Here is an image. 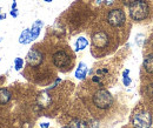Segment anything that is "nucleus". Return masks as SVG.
Wrapping results in <instances>:
<instances>
[{"mask_svg": "<svg viewBox=\"0 0 153 128\" xmlns=\"http://www.w3.org/2000/svg\"><path fill=\"white\" fill-rule=\"evenodd\" d=\"M114 104V99L112 94L105 88H98L92 94V106L98 112L108 110Z\"/></svg>", "mask_w": 153, "mask_h": 128, "instance_id": "obj_1", "label": "nucleus"}, {"mask_svg": "<svg viewBox=\"0 0 153 128\" xmlns=\"http://www.w3.org/2000/svg\"><path fill=\"white\" fill-rule=\"evenodd\" d=\"M52 62L61 72H68L72 70L74 64V56L66 50H58L52 55Z\"/></svg>", "mask_w": 153, "mask_h": 128, "instance_id": "obj_2", "label": "nucleus"}, {"mask_svg": "<svg viewBox=\"0 0 153 128\" xmlns=\"http://www.w3.org/2000/svg\"><path fill=\"white\" fill-rule=\"evenodd\" d=\"M130 17L134 21H143L149 17L150 7L145 0H135L128 6Z\"/></svg>", "mask_w": 153, "mask_h": 128, "instance_id": "obj_3", "label": "nucleus"}, {"mask_svg": "<svg viewBox=\"0 0 153 128\" xmlns=\"http://www.w3.org/2000/svg\"><path fill=\"white\" fill-rule=\"evenodd\" d=\"M110 41H111L110 34L104 30H97L92 33L91 44L93 50H98V51L106 50L110 46Z\"/></svg>", "mask_w": 153, "mask_h": 128, "instance_id": "obj_4", "label": "nucleus"}, {"mask_svg": "<svg viewBox=\"0 0 153 128\" xmlns=\"http://www.w3.org/2000/svg\"><path fill=\"white\" fill-rule=\"evenodd\" d=\"M106 21L112 27H115V28L121 27L126 21V14L121 8H113L108 11L106 16Z\"/></svg>", "mask_w": 153, "mask_h": 128, "instance_id": "obj_5", "label": "nucleus"}, {"mask_svg": "<svg viewBox=\"0 0 153 128\" xmlns=\"http://www.w3.org/2000/svg\"><path fill=\"white\" fill-rule=\"evenodd\" d=\"M132 124L134 128H150L152 124L151 114L146 110H140L135 113L132 118Z\"/></svg>", "mask_w": 153, "mask_h": 128, "instance_id": "obj_6", "label": "nucleus"}, {"mask_svg": "<svg viewBox=\"0 0 153 128\" xmlns=\"http://www.w3.org/2000/svg\"><path fill=\"white\" fill-rule=\"evenodd\" d=\"M26 62L28 67L37 68L39 66H41L44 62V53L37 48H32L26 55Z\"/></svg>", "mask_w": 153, "mask_h": 128, "instance_id": "obj_7", "label": "nucleus"}, {"mask_svg": "<svg viewBox=\"0 0 153 128\" xmlns=\"http://www.w3.org/2000/svg\"><path fill=\"white\" fill-rule=\"evenodd\" d=\"M12 99V93L6 87H0V106L7 105Z\"/></svg>", "mask_w": 153, "mask_h": 128, "instance_id": "obj_8", "label": "nucleus"}, {"mask_svg": "<svg viewBox=\"0 0 153 128\" xmlns=\"http://www.w3.org/2000/svg\"><path fill=\"white\" fill-rule=\"evenodd\" d=\"M42 26H44V22H42L41 20H36V21L33 22V25H32V28H30V31H31V34H32V38H33V40H36V39L39 37V34H40V31H41Z\"/></svg>", "mask_w": 153, "mask_h": 128, "instance_id": "obj_9", "label": "nucleus"}, {"mask_svg": "<svg viewBox=\"0 0 153 128\" xmlns=\"http://www.w3.org/2000/svg\"><path fill=\"white\" fill-rule=\"evenodd\" d=\"M32 41H33V38H32V34H31L30 28L24 30L19 37V42L20 44H22V45H27V44H30V42H32Z\"/></svg>", "mask_w": 153, "mask_h": 128, "instance_id": "obj_10", "label": "nucleus"}, {"mask_svg": "<svg viewBox=\"0 0 153 128\" xmlns=\"http://www.w3.org/2000/svg\"><path fill=\"white\" fill-rule=\"evenodd\" d=\"M86 74H87V66L84 62H80L79 66L76 67V78L79 79V80H84L86 78Z\"/></svg>", "mask_w": 153, "mask_h": 128, "instance_id": "obj_11", "label": "nucleus"}, {"mask_svg": "<svg viewBox=\"0 0 153 128\" xmlns=\"http://www.w3.org/2000/svg\"><path fill=\"white\" fill-rule=\"evenodd\" d=\"M144 68L147 73L153 74V53L146 55L144 59Z\"/></svg>", "mask_w": 153, "mask_h": 128, "instance_id": "obj_12", "label": "nucleus"}, {"mask_svg": "<svg viewBox=\"0 0 153 128\" xmlns=\"http://www.w3.org/2000/svg\"><path fill=\"white\" fill-rule=\"evenodd\" d=\"M88 46V40L84 37H79L76 41V52L82 51Z\"/></svg>", "mask_w": 153, "mask_h": 128, "instance_id": "obj_13", "label": "nucleus"}, {"mask_svg": "<svg viewBox=\"0 0 153 128\" xmlns=\"http://www.w3.org/2000/svg\"><path fill=\"white\" fill-rule=\"evenodd\" d=\"M68 128H87V124L80 119H73L68 124Z\"/></svg>", "mask_w": 153, "mask_h": 128, "instance_id": "obj_14", "label": "nucleus"}, {"mask_svg": "<svg viewBox=\"0 0 153 128\" xmlns=\"http://www.w3.org/2000/svg\"><path fill=\"white\" fill-rule=\"evenodd\" d=\"M128 75H130V71L125 70L124 73H123V82H124L125 86H130L131 85V78Z\"/></svg>", "mask_w": 153, "mask_h": 128, "instance_id": "obj_15", "label": "nucleus"}, {"mask_svg": "<svg viewBox=\"0 0 153 128\" xmlns=\"http://www.w3.org/2000/svg\"><path fill=\"white\" fill-rule=\"evenodd\" d=\"M24 67V60L21 58H16L14 59V68L16 71H20Z\"/></svg>", "mask_w": 153, "mask_h": 128, "instance_id": "obj_16", "label": "nucleus"}, {"mask_svg": "<svg viewBox=\"0 0 153 128\" xmlns=\"http://www.w3.org/2000/svg\"><path fill=\"white\" fill-rule=\"evenodd\" d=\"M39 101H41V105H42V106H44V104L48 105V104H50V101H51V98L48 96V94L44 93V94H41V95L39 96Z\"/></svg>", "mask_w": 153, "mask_h": 128, "instance_id": "obj_17", "label": "nucleus"}, {"mask_svg": "<svg viewBox=\"0 0 153 128\" xmlns=\"http://www.w3.org/2000/svg\"><path fill=\"white\" fill-rule=\"evenodd\" d=\"M10 14L13 17V18H17L18 16H19V12H18V8L16 7V8H11V12H10Z\"/></svg>", "mask_w": 153, "mask_h": 128, "instance_id": "obj_18", "label": "nucleus"}, {"mask_svg": "<svg viewBox=\"0 0 153 128\" xmlns=\"http://www.w3.org/2000/svg\"><path fill=\"white\" fill-rule=\"evenodd\" d=\"M134 1H135V0H123L124 5H125V6H127V7H128V6L131 5V4H133Z\"/></svg>", "mask_w": 153, "mask_h": 128, "instance_id": "obj_19", "label": "nucleus"}, {"mask_svg": "<svg viewBox=\"0 0 153 128\" xmlns=\"http://www.w3.org/2000/svg\"><path fill=\"white\" fill-rule=\"evenodd\" d=\"M6 18V14L5 13H1V7H0V20H4Z\"/></svg>", "mask_w": 153, "mask_h": 128, "instance_id": "obj_20", "label": "nucleus"}, {"mask_svg": "<svg viewBox=\"0 0 153 128\" xmlns=\"http://www.w3.org/2000/svg\"><path fill=\"white\" fill-rule=\"evenodd\" d=\"M40 127H41V128H48V127H50V124H47V122L41 124V125H40Z\"/></svg>", "mask_w": 153, "mask_h": 128, "instance_id": "obj_21", "label": "nucleus"}, {"mask_svg": "<svg viewBox=\"0 0 153 128\" xmlns=\"http://www.w3.org/2000/svg\"><path fill=\"white\" fill-rule=\"evenodd\" d=\"M44 1H45V2H52L53 0H44Z\"/></svg>", "mask_w": 153, "mask_h": 128, "instance_id": "obj_22", "label": "nucleus"}, {"mask_svg": "<svg viewBox=\"0 0 153 128\" xmlns=\"http://www.w3.org/2000/svg\"><path fill=\"white\" fill-rule=\"evenodd\" d=\"M97 1H98V2H101V1H102V0H97Z\"/></svg>", "mask_w": 153, "mask_h": 128, "instance_id": "obj_23", "label": "nucleus"}, {"mask_svg": "<svg viewBox=\"0 0 153 128\" xmlns=\"http://www.w3.org/2000/svg\"><path fill=\"white\" fill-rule=\"evenodd\" d=\"M1 40H2V38H1V37H0V42H1Z\"/></svg>", "mask_w": 153, "mask_h": 128, "instance_id": "obj_24", "label": "nucleus"}, {"mask_svg": "<svg viewBox=\"0 0 153 128\" xmlns=\"http://www.w3.org/2000/svg\"><path fill=\"white\" fill-rule=\"evenodd\" d=\"M0 61H1V59H0Z\"/></svg>", "mask_w": 153, "mask_h": 128, "instance_id": "obj_25", "label": "nucleus"}]
</instances>
